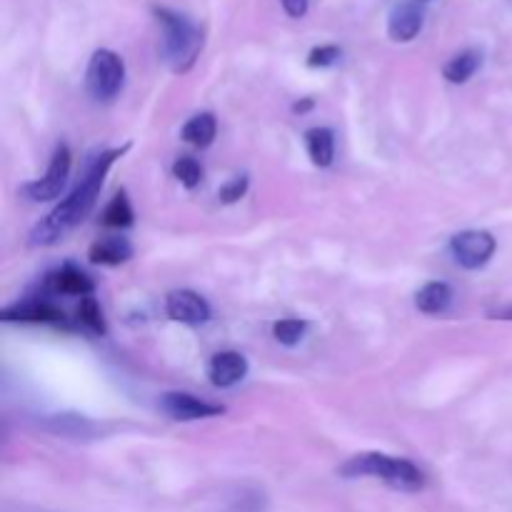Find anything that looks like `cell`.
<instances>
[{"label": "cell", "mask_w": 512, "mask_h": 512, "mask_svg": "<svg viewBox=\"0 0 512 512\" xmlns=\"http://www.w3.org/2000/svg\"><path fill=\"white\" fill-rule=\"evenodd\" d=\"M495 248H498V243H495L493 233H488V230H463L450 243L455 260L465 270H480L483 265H488L490 258L495 255Z\"/></svg>", "instance_id": "8992f818"}, {"label": "cell", "mask_w": 512, "mask_h": 512, "mask_svg": "<svg viewBox=\"0 0 512 512\" xmlns=\"http://www.w3.org/2000/svg\"><path fill=\"white\" fill-rule=\"evenodd\" d=\"M418 3H425V0H418Z\"/></svg>", "instance_id": "83f0119b"}, {"label": "cell", "mask_w": 512, "mask_h": 512, "mask_svg": "<svg viewBox=\"0 0 512 512\" xmlns=\"http://www.w3.org/2000/svg\"><path fill=\"white\" fill-rule=\"evenodd\" d=\"M173 175L185 185V188L193 190L198 188L200 180H203V168H200V163L195 158L183 155V158H178L173 163Z\"/></svg>", "instance_id": "7402d4cb"}, {"label": "cell", "mask_w": 512, "mask_h": 512, "mask_svg": "<svg viewBox=\"0 0 512 512\" xmlns=\"http://www.w3.org/2000/svg\"><path fill=\"white\" fill-rule=\"evenodd\" d=\"M3 320L8 323H50L68 328V318L60 308L48 300H23V303L8 305L3 310Z\"/></svg>", "instance_id": "9c48e42d"}, {"label": "cell", "mask_w": 512, "mask_h": 512, "mask_svg": "<svg viewBox=\"0 0 512 512\" xmlns=\"http://www.w3.org/2000/svg\"><path fill=\"white\" fill-rule=\"evenodd\" d=\"M215 135H218V123H215V115L210 113L193 115L183 125V140L195 145V148H208V145H213Z\"/></svg>", "instance_id": "e0dca14e"}, {"label": "cell", "mask_w": 512, "mask_h": 512, "mask_svg": "<svg viewBox=\"0 0 512 512\" xmlns=\"http://www.w3.org/2000/svg\"><path fill=\"white\" fill-rule=\"evenodd\" d=\"M125 153V148H113L100 153L98 158L90 163V168L85 170L83 180L78 183V188L58 205V208L50 210L43 220L33 228L28 243L33 248H48V245L60 243L68 233H73L80 223L90 215L95 200H98L100 190H103L105 175L113 168L115 160Z\"/></svg>", "instance_id": "6da1fadb"}, {"label": "cell", "mask_w": 512, "mask_h": 512, "mask_svg": "<svg viewBox=\"0 0 512 512\" xmlns=\"http://www.w3.org/2000/svg\"><path fill=\"white\" fill-rule=\"evenodd\" d=\"M165 313L175 323L203 325L210 320V305L205 303L203 295L193 293V290H173L165 298Z\"/></svg>", "instance_id": "ba28073f"}, {"label": "cell", "mask_w": 512, "mask_h": 512, "mask_svg": "<svg viewBox=\"0 0 512 512\" xmlns=\"http://www.w3.org/2000/svg\"><path fill=\"white\" fill-rule=\"evenodd\" d=\"M308 108H313V100H305V103L295 105V110H300V113H303V110H308Z\"/></svg>", "instance_id": "4316f807"}, {"label": "cell", "mask_w": 512, "mask_h": 512, "mask_svg": "<svg viewBox=\"0 0 512 512\" xmlns=\"http://www.w3.org/2000/svg\"><path fill=\"white\" fill-rule=\"evenodd\" d=\"M425 23V13L418 3L395 5L388 18V35L395 43H410L420 35Z\"/></svg>", "instance_id": "8fae6325"}, {"label": "cell", "mask_w": 512, "mask_h": 512, "mask_svg": "<svg viewBox=\"0 0 512 512\" xmlns=\"http://www.w3.org/2000/svg\"><path fill=\"white\" fill-rule=\"evenodd\" d=\"M450 303H453V288L448 283H428L415 295V305L425 315L445 313L450 308Z\"/></svg>", "instance_id": "9a60e30c"}, {"label": "cell", "mask_w": 512, "mask_h": 512, "mask_svg": "<svg viewBox=\"0 0 512 512\" xmlns=\"http://www.w3.org/2000/svg\"><path fill=\"white\" fill-rule=\"evenodd\" d=\"M280 3H283V10L290 18H303L310 8V0H280Z\"/></svg>", "instance_id": "d4e9b609"}, {"label": "cell", "mask_w": 512, "mask_h": 512, "mask_svg": "<svg viewBox=\"0 0 512 512\" xmlns=\"http://www.w3.org/2000/svg\"><path fill=\"white\" fill-rule=\"evenodd\" d=\"M245 375H248V360H245V355L235 353V350L213 355L208 365V378L215 388H233Z\"/></svg>", "instance_id": "7c38bea8"}, {"label": "cell", "mask_w": 512, "mask_h": 512, "mask_svg": "<svg viewBox=\"0 0 512 512\" xmlns=\"http://www.w3.org/2000/svg\"><path fill=\"white\" fill-rule=\"evenodd\" d=\"M495 320H512V305H508V308H500L495 310L493 313Z\"/></svg>", "instance_id": "484cf974"}, {"label": "cell", "mask_w": 512, "mask_h": 512, "mask_svg": "<svg viewBox=\"0 0 512 512\" xmlns=\"http://www.w3.org/2000/svg\"><path fill=\"white\" fill-rule=\"evenodd\" d=\"M78 323L83 325L88 333H95V335L108 333V328H105V320H103V310H100L98 300H95L93 295H88V298L80 300Z\"/></svg>", "instance_id": "ffe728a7"}, {"label": "cell", "mask_w": 512, "mask_h": 512, "mask_svg": "<svg viewBox=\"0 0 512 512\" xmlns=\"http://www.w3.org/2000/svg\"><path fill=\"white\" fill-rule=\"evenodd\" d=\"M45 285H48L50 293L80 295V298H88L95 290L93 278L85 275L80 268H75V265H63L60 270L50 273L48 278H45Z\"/></svg>", "instance_id": "4fadbf2b"}, {"label": "cell", "mask_w": 512, "mask_h": 512, "mask_svg": "<svg viewBox=\"0 0 512 512\" xmlns=\"http://www.w3.org/2000/svg\"><path fill=\"white\" fill-rule=\"evenodd\" d=\"M160 410H163L168 418L180 420V423L218 418V415L225 413L223 405L208 403V400H200L190 393H165L163 398H160Z\"/></svg>", "instance_id": "52a82bcc"}, {"label": "cell", "mask_w": 512, "mask_h": 512, "mask_svg": "<svg viewBox=\"0 0 512 512\" xmlns=\"http://www.w3.org/2000/svg\"><path fill=\"white\" fill-rule=\"evenodd\" d=\"M70 165H73V158H70L68 145H58L43 178L25 185L23 193L28 195V200H33V203H48V200H55L63 193L65 185H68Z\"/></svg>", "instance_id": "5b68a950"}, {"label": "cell", "mask_w": 512, "mask_h": 512, "mask_svg": "<svg viewBox=\"0 0 512 512\" xmlns=\"http://www.w3.org/2000/svg\"><path fill=\"white\" fill-rule=\"evenodd\" d=\"M133 258V245H130L128 238H100L90 245L88 260L93 265H108V268H115V265H123Z\"/></svg>", "instance_id": "5bb4252c"}, {"label": "cell", "mask_w": 512, "mask_h": 512, "mask_svg": "<svg viewBox=\"0 0 512 512\" xmlns=\"http://www.w3.org/2000/svg\"><path fill=\"white\" fill-rule=\"evenodd\" d=\"M305 145H308V155L318 168H328L333 165L335 158V135L328 128H310L305 133Z\"/></svg>", "instance_id": "2e32d148"}, {"label": "cell", "mask_w": 512, "mask_h": 512, "mask_svg": "<svg viewBox=\"0 0 512 512\" xmlns=\"http://www.w3.org/2000/svg\"><path fill=\"white\" fill-rule=\"evenodd\" d=\"M480 63H483V55H480L478 50H463V53H458L455 58H450L448 63H445L443 75L455 85L468 83V80L478 73Z\"/></svg>", "instance_id": "ac0fdd59"}, {"label": "cell", "mask_w": 512, "mask_h": 512, "mask_svg": "<svg viewBox=\"0 0 512 512\" xmlns=\"http://www.w3.org/2000/svg\"><path fill=\"white\" fill-rule=\"evenodd\" d=\"M85 83H88V90L93 98L113 100L115 95L123 90V83H125L123 58L108 48L95 50L93 58H90V63H88Z\"/></svg>", "instance_id": "277c9868"}, {"label": "cell", "mask_w": 512, "mask_h": 512, "mask_svg": "<svg viewBox=\"0 0 512 512\" xmlns=\"http://www.w3.org/2000/svg\"><path fill=\"white\" fill-rule=\"evenodd\" d=\"M343 478H378L385 485L400 493H418L425 485L423 470L405 458H393L385 453H360L353 455L338 470Z\"/></svg>", "instance_id": "7a4b0ae2"}, {"label": "cell", "mask_w": 512, "mask_h": 512, "mask_svg": "<svg viewBox=\"0 0 512 512\" xmlns=\"http://www.w3.org/2000/svg\"><path fill=\"white\" fill-rule=\"evenodd\" d=\"M163 28V58L173 73H188L203 50V28L170 8H153Z\"/></svg>", "instance_id": "3957f363"}, {"label": "cell", "mask_w": 512, "mask_h": 512, "mask_svg": "<svg viewBox=\"0 0 512 512\" xmlns=\"http://www.w3.org/2000/svg\"><path fill=\"white\" fill-rule=\"evenodd\" d=\"M340 55H343V50L338 45H318V48L310 50L308 65L310 68H330V65L338 63Z\"/></svg>", "instance_id": "603a6c76"}, {"label": "cell", "mask_w": 512, "mask_h": 512, "mask_svg": "<svg viewBox=\"0 0 512 512\" xmlns=\"http://www.w3.org/2000/svg\"><path fill=\"white\" fill-rule=\"evenodd\" d=\"M100 218H103V225H108V228H130V225L135 223V213L133 205H130L128 193H125V190H118V193L113 195V200L105 205Z\"/></svg>", "instance_id": "d6986e66"}, {"label": "cell", "mask_w": 512, "mask_h": 512, "mask_svg": "<svg viewBox=\"0 0 512 512\" xmlns=\"http://www.w3.org/2000/svg\"><path fill=\"white\" fill-rule=\"evenodd\" d=\"M43 428L48 433L58 435V438L65 440H95L100 438L103 428H100L95 420L85 418V415L78 413H58V415H50V418L43 420Z\"/></svg>", "instance_id": "30bf717a"}, {"label": "cell", "mask_w": 512, "mask_h": 512, "mask_svg": "<svg viewBox=\"0 0 512 512\" xmlns=\"http://www.w3.org/2000/svg\"><path fill=\"white\" fill-rule=\"evenodd\" d=\"M245 190H248V175H235L233 180H228V183L220 188L218 198L223 200V203H235V200L243 198Z\"/></svg>", "instance_id": "cb8c5ba5"}, {"label": "cell", "mask_w": 512, "mask_h": 512, "mask_svg": "<svg viewBox=\"0 0 512 512\" xmlns=\"http://www.w3.org/2000/svg\"><path fill=\"white\" fill-rule=\"evenodd\" d=\"M305 333H308V323L300 318H283L273 325L275 340L280 345H288V348L298 345L305 338Z\"/></svg>", "instance_id": "44dd1931"}]
</instances>
